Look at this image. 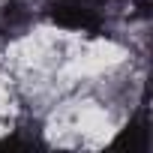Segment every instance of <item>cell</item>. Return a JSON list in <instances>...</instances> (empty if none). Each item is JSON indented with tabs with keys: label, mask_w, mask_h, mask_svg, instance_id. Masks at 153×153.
Instances as JSON below:
<instances>
[{
	"label": "cell",
	"mask_w": 153,
	"mask_h": 153,
	"mask_svg": "<svg viewBox=\"0 0 153 153\" xmlns=\"http://www.w3.org/2000/svg\"><path fill=\"white\" fill-rule=\"evenodd\" d=\"M105 3L108 0H54L45 12L57 27L78 33H99L105 27V12H102Z\"/></svg>",
	"instance_id": "1"
},
{
	"label": "cell",
	"mask_w": 153,
	"mask_h": 153,
	"mask_svg": "<svg viewBox=\"0 0 153 153\" xmlns=\"http://www.w3.org/2000/svg\"><path fill=\"white\" fill-rule=\"evenodd\" d=\"M0 147H42V138L30 129L24 135V129H15L12 135H6L3 141H0Z\"/></svg>",
	"instance_id": "4"
},
{
	"label": "cell",
	"mask_w": 153,
	"mask_h": 153,
	"mask_svg": "<svg viewBox=\"0 0 153 153\" xmlns=\"http://www.w3.org/2000/svg\"><path fill=\"white\" fill-rule=\"evenodd\" d=\"M33 21V3L30 0H6L0 6V36H18Z\"/></svg>",
	"instance_id": "2"
},
{
	"label": "cell",
	"mask_w": 153,
	"mask_h": 153,
	"mask_svg": "<svg viewBox=\"0 0 153 153\" xmlns=\"http://www.w3.org/2000/svg\"><path fill=\"white\" fill-rule=\"evenodd\" d=\"M114 147H126L129 153H144L147 147H150V129H147V108H141L132 120H129V126L114 138Z\"/></svg>",
	"instance_id": "3"
}]
</instances>
